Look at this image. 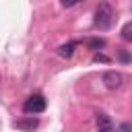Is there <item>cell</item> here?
<instances>
[{
	"label": "cell",
	"instance_id": "obj_10",
	"mask_svg": "<svg viewBox=\"0 0 132 132\" xmlns=\"http://www.w3.org/2000/svg\"><path fill=\"white\" fill-rule=\"evenodd\" d=\"M60 4H62V6H64V8H72V6H76V4H78V2H76V0H68V2H66V0H62V2H60Z\"/></svg>",
	"mask_w": 132,
	"mask_h": 132
},
{
	"label": "cell",
	"instance_id": "obj_7",
	"mask_svg": "<svg viewBox=\"0 0 132 132\" xmlns=\"http://www.w3.org/2000/svg\"><path fill=\"white\" fill-rule=\"evenodd\" d=\"M87 45L91 47V50H101V47H105V39H101V37H93V39H89L87 41Z\"/></svg>",
	"mask_w": 132,
	"mask_h": 132
},
{
	"label": "cell",
	"instance_id": "obj_6",
	"mask_svg": "<svg viewBox=\"0 0 132 132\" xmlns=\"http://www.w3.org/2000/svg\"><path fill=\"white\" fill-rule=\"evenodd\" d=\"M74 47H76V41L64 43V45H60V47H58V54H60L62 58H70V56L74 54Z\"/></svg>",
	"mask_w": 132,
	"mask_h": 132
},
{
	"label": "cell",
	"instance_id": "obj_2",
	"mask_svg": "<svg viewBox=\"0 0 132 132\" xmlns=\"http://www.w3.org/2000/svg\"><path fill=\"white\" fill-rule=\"evenodd\" d=\"M43 109H45V99H43V95H31V97L25 99V103H23V111L29 113V116L41 113Z\"/></svg>",
	"mask_w": 132,
	"mask_h": 132
},
{
	"label": "cell",
	"instance_id": "obj_5",
	"mask_svg": "<svg viewBox=\"0 0 132 132\" xmlns=\"http://www.w3.org/2000/svg\"><path fill=\"white\" fill-rule=\"evenodd\" d=\"M97 132H113V124L105 113L97 116Z\"/></svg>",
	"mask_w": 132,
	"mask_h": 132
},
{
	"label": "cell",
	"instance_id": "obj_4",
	"mask_svg": "<svg viewBox=\"0 0 132 132\" xmlns=\"http://www.w3.org/2000/svg\"><path fill=\"white\" fill-rule=\"evenodd\" d=\"M12 126H14V128H19V130L33 132V130L39 126V120H37V118H33V116H27V118H19V120H14V122H12Z\"/></svg>",
	"mask_w": 132,
	"mask_h": 132
},
{
	"label": "cell",
	"instance_id": "obj_9",
	"mask_svg": "<svg viewBox=\"0 0 132 132\" xmlns=\"http://www.w3.org/2000/svg\"><path fill=\"white\" fill-rule=\"evenodd\" d=\"M118 132H132V124H130V122L120 124V126H118Z\"/></svg>",
	"mask_w": 132,
	"mask_h": 132
},
{
	"label": "cell",
	"instance_id": "obj_3",
	"mask_svg": "<svg viewBox=\"0 0 132 132\" xmlns=\"http://www.w3.org/2000/svg\"><path fill=\"white\" fill-rule=\"evenodd\" d=\"M101 80H103V85H105L107 89H118V87L122 85L124 76H122L120 72H116V70H107V72H103Z\"/></svg>",
	"mask_w": 132,
	"mask_h": 132
},
{
	"label": "cell",
	"instance_id": "obj_11",
	"mask_svg": "<svg viewBox=\"0 0 132 132\" xmlns=\"http://www.w3.org/2000/svg\"><path fill=\"white\" fill-rule=\"evenodd\" d=\"M120 60H122V62H130V60H132V56H130L128 52H124V50H122V52H120Z\"/></svg>",
	"mask_w": 132,
	"mask_h": 132
},
{
	"label": "cell",
	"instance_id": "obj_1",
	"mask_svg": "<svg viewBox=\"0 0 132 132\" xmlns=\"http://www.w3.org/2000/svg\"><path fill=\"white\" fill-rule=\"evenodd\" d=\"M111 21H113V10L107 2H101L95 10V27L99 29H109L111 27Z\"/></svg>",
	"mask_w": 132,
	"mask_h": 132
},
{
	"label": "cell",
	"instance_id": "obj_8",
	"mask_svg": "<svg viewBox=\"0 0 132 132\" xmlns=\"http://www.w3.org/2000/svg\"><path fill=\"white\" fill-rule=\"evenodd\" d=\"M120 33H122V39H124V41H132V21L126 23V25L122 27Z\"/></svg>",
	"mask_w": 132,
	"mask_h": 132
},
{
	"label": "cell",
	"instance_id": "obj_12",
	"mask_svg": "<svg viewBox=\"0 0 132 132\" xmlns=\"http://www.w3.org/2000/svg\"><path fill=\"white\" fill-rule=\"evenodd\" d=\"M93 60H95V62H109V58H107L105 54H95Z\"/></svg>",
	"mask_w": 132,
	"mask_h": 132
}]
</instances>
